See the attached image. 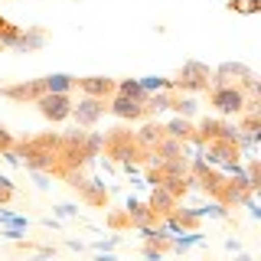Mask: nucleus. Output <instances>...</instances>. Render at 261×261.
Returning <instances> with one entry per match:
<instances>
[{
  "label": "nucleus",
  "instance_id": "1",
  "mask_svg": "<svg viewBox=\"0 0 261 261\" xmlns=\"http://www.w3.org/2000/svg\"><path fill=\"white\" fill-rule=\"evenodd\" d=\"M98 153H101V134H92L88 127L72 130V134H59V153H56L53 176L65 179L75 170H85V163H92Z\"/></svg>",
  "mask_w": 261,
  "mask_h": 261
},
{
  "label": "nucleus",
  "instance_id": "2",
  "mask_svg": "<svg viewBox=\"0 0 261 261\" xmlns=\"http://www.w3.org/2000/svg\"><path fill=\"white\" fill-rule=\"evenodd\" d=\"M101 153L111 163L124 167V170H134V167L150 163V153L141 147V141H137L134 130L124 127V124H118V127H111L108 134H101Z\"/></svg>",
  "mask_w": 261,
  "mask_h": 261
},
{
  "label": "nucleus",
  "instance_id": "3",
  "mask_svg": "<svg viewBox=\"0 0 261 261\" xmlns=\"http://www.w3.org/2000/svg\"><path fill=\"white\" fill-rule=\"evenodd\" d=\"M10 153L27 170H33V173H53L56 153H59V134L49 130V134H36V137H27V141H16Z\"/></svg>",
  "mask_w": 261,
  "mask_h": 261
},
{
  "label": "nucleus",
  "instance_id": "4",
  "mask_svg": "<svg viewBox=\"0 0 261 261\" xmlns=\"http://www.w3.org/2000/svg\"><path fill=\"white\" fill-rule=\"evenodd\" d=\"M212 88V72L202 62H183V69L173 79V92H209Z\"/></svg>",
  "mask_w": 261,
  "mask_h": 261
},
{
  "label": "nucleus",
  "instance_id": "5",
  "mask_svg": "<svg viewBox=\"0 0 261 261\" xmlns=\"http://www.w3.org/2000/svg\"><path fill=\"white\" fill-rule=\"evenodd\" d=\"M65 183H69L72 190L82 196V202H85V206H92V209H108V190H105V183L88 179L82 170L69 173V176H65Z\"/></svg>",
  "mask_w": 261,
  "mask_h": 261
},
{
  "label": "nucleus",
  "instance_id": "6",
  "mask_svg": "<svg viewBox=\"0 0 261 261\" xmlns=\"http://www.w3.org/2000/svg\"><path fill=\"white\" fill-rule=\"evenodd\" d=\"M36 111L43 114L46 121H53V124H62V121H69V114H72V98H69V92H43L36 98Z\"/></svg>",
  "mask_w": 261,
  "mask_h": 261
},
{
  "label": "nucleus",
  "instance_id": "7",
  "mask_svg": "<svg viewBox=\"0 0 261 261\" xmlns=\"http://www.w3.org/2000/svg\"><path fill=\"white\" fill-rule=\"evenodd\" d=\"M245 98L248 95H245L239 85H232V82H228V85H212L209 88V105L219 114H242L245 111Z\"/></svg>",
  "mask_w": 261,
  "mask_h": 261
},
{
  "label": "nucleus",
  "instance_id": "8",
  "mask_svg": "<svg viewBox=\"0 0 261 261\" xmlns=\"http://www.w3.org/2000/svg\"><path fill=\"white\" fill-rule=\"evenodd\" d=\"M108 111L114 114V118H121V121H147L157 108H153L150 101H137V98H127V95L114 92L108 98Z\"/></svg>",
  "mask_w": 261,
  "mask_h": 261
},
{
  "label": "nucleus",
  "instance_id": "9",
  "mask_svg": "<svg viewBox=\"0 0 261 261\" xmlns=\"http://www.w3.org/2000/svg\"><path fill=\"white\" fill-rule=\"evenodd\" d=\"M251 186L245 183V176H242V170H235V176L232 179H225L222 183V190H219V196H216V202L219 206H255V202H251Z\"/></svg>",
  "mask_w": 261,
  "mask_h": 261
},
{
  "label": "nucleus",
  "instance_id": "10",
  "mask_svg": "<svg viewBox=\"0 0 261 261\" xmlns=\"http://www.w3.org/2000/svg\"><path fill=\"white\" fill-rule=\"evenodd\" d=\"M105 111H108V98L82 95V98H79V105H72V114H69V118L75 121L79 127H95L98 121L105 118Z\"/></svg>",
  "mask_w": 261,
  "mask_h": 261
},
{
  "label": "nucleus",
  "instance_id": "11",
  "mask_svg": "<svg viewBox=\"0 0 261 261\" xmlns=\"http://www.w3.org/2000/svg\"><path fill=\"white\" fill-rule=\"evenodd\" d=\"M209 160L219 163V167L228 170H242V144L239 141H228V137H219V141H209Z\"/></svg>",
  "mask_w": 261,
  "mask_h": 261
},
{
  "label": "nucleus",
  "instance_id": "12",
  "mask_svg": "<svg viewBox=\"0 0 261 261\" xmlns=\"http://www.w3.org/2000/svg\"><path fill=\"white\" fill-rule=\"evenodd\" d=\"M219 137H228V141H239V127L228 124L222 118H202L196 124V144H209V141H219Z\"/></svg>",
  "mask_w": 261,
  "mask_h": 261
},
{
  "label": "nucleus",
  "instance_id": "13",
  "mask_svg": "<svg viewBox=\"0 0 261 261\" xmlns=\"http://www.w3.org/2000/svg\"><path fill=\"white\" fill-rule=\"evenodd\" d=\"M186 179H190V183H196V186H199V190L206 193V196H212V199L219 196V190H222V183H225V176H222V173H216V170H209L202 160H196L193 167H190Z\"/></svg>",
  "mask_w": 261,
  "mask_h": 261
},
{
  "label": "nucleus",
  "instance_id": "14",
  "mask_svg": "<svg viewBox=\"0 0 261 261\" xmlns=\"http://www.w3.org/2000/svg\"><path fill=\"white\" fill-rule=\"evenodd\" d=\"M43 92H46V82H43V79L16 82V85H0V95L10 98V101H16V105H33Z\"/></svg>",
  "mask_w": 261,
  "mask_h": 261
},
{
  "label": "nucleus",
  "instance_id": "15",
  "mask_svg": "<svg viewBox=\"0 0 261 261\" xmlns=\"http://www.w3.org/2000/svg\"><path fill=\"white\" fill-rule=\"evenodd\" d=\"M75 88H79V95L111 98L114 88H118V79H108V75H82V79H75Z\"/></svg>",
  "mask_w": 261,
  "mask_h": 261
},
{
  "label": "nucleus",
  "instance_id": "16",
  "mask_svg": "<svg viewBox=\"0 0 261 261\" xmlns=\"http://www.w3.org/2000/svg\"><path fill=\"white\" fill-rule=\"evenodd\" d=\"M144 232H147V242H144V255H147V261H160L167 251L176 248V245L170 242V235L153 232V228H144Z\"/></svg>",
  "mask_w": 261,
  "mask_h": 261
},
{
  "label": "nucleus",
  "instance_id": "17",
  "mask_svg": "<svg viewBox=\"0 0 261 261\" xmlns=\"http://www.w3.org/2000/svg\"><path fill=\"white\" fill-rule=\"evenodd\" d=\"M127 222H130V228H153V225H160V219L153 216L150 212V206H147V202H134L130 199L127 202Z\"/></svg>",
  "mask_w": 261,
  "mask_h": 261
},
{
  "label": "nucleus",
  "instance_id": "18",
  "mask_svg": "<svg viewBox=\"0 0 261 261\" xmlns=\"http://www.w3.org/2000/svg\"><path fill=\"white\" fill-rule=\"evenodd\" d=\"M147 206H150V212H153V216H157L160 222H163V219H167L170 212H173V209L179 206V199H173V196H170L167 190H163V186H153V193H150V202H147Z\"/></svg>",
  "mask_w": 261,
  "mask_h": 261
},
{
  "label": "nucleus",
  "instance_id": "19",
  "mask_svg": "<svg viewBox=\"0 0 261 261\" xmlns=\"http://www.w3.org/2000/svg\"><path fill=\"white\" fill-rule=\"evenodd\" d=\"M163 222H170L173 228H183V232H199V225H202V219H199V212H190V209H173Z\"/></svg>",
  "mask_w": 261,
  "mask_h": 261
},
{
  "label": "nucleus",
  "instance_id": "20",
  "mask_svg": "<svg viewBox=\"0 0 261 261\" xmlns=\"http://www.w3.org/2000/svg\"><path fill=\"white\" fill-rule=\"evenodd\" d=\"M163 130H167V137H176V141H183V144H196V124L190 118L170 121V124H163Z\"/></svg>",
  "mask_w": 261,
  "mask_h": 261
},
{
  "label": "nucleus",
  "instance_id": "21",
  "mask_svg": "<svg viewBox=\"0 0 261 261\" xmlns=\"http://www.w3.org/2000/svg\"><path fill=\"white\" fill-rule=\"evenodd\" d=\"M134 134H137V141H141L144 150H150L157 141H163V137H167V130H163L160 121H147V124H144L141 130H134Z\"/></svg>",
  "mask_w": 261,
  "mask_h": 261
},
{
  "label": "nucleus",
  "instance_id": "22",
  "mask_svg": "<svg viewBox=\"0 0 261 261\" xmlns=\"http://www.w3.org/2000/svg\"><path fill=\"white\" fill-rule=\"evenodd\" d=\"M163 108H173V111H179V118H190V114H196V101L176 95V92H167V105Z\"/></svg>",
  "mask_w": 261,
  "mask_h": 261
},
{
  "label": "nucleus",
  "instance_id": "23",
  "mask_svg": "<svg viewBox=\"0 0 261 261\" xmlns=\"http://www.w3.org/2000/svg\"><path fill=\"white\" fill-rule=\"evenodd\" d=\"M239 130H245V137H248V141H258L261 114H258V111H242V118H239Z\"/></svg>",
  "mask_w": 261,
  "mask_h": 261
},
{
  "label": "nucleus",
  "instance_id": "24",
  "mask_svg": "<svg viewBox=\"0 0 261 261\" xmlns=\"http://www.w3.org/2000/svg\"><path fill=\"white\" fill-rule=\"evenodd\" d=\"M43 43H46L43 33H39V30H30V33H20V39L13 43V49H16V53H33V49H39Z\"/></svg>",
  "mask_w": 261,
  "mask_h": 261
},
{
  "label": "nucleus",
  "instance_id": "25",
  "mask_svg": "<svg viewBox=\"0 0 261 261\" xmlns=\"http://www.w3.org/2000/svg\"><path fill=\"white\" fill-rule=\"evenodd\" d=\"M118 95H127V98H137V101H147L150 98V92L141 85V82H134V79H124V82H118V88H114Z\"/></svg>",
  "mask_w": 261,
  "mask_h": 261
},
{
  "label": "nucleus",
  "instance_id": "26",
  "mask_svg": "<svg viewBox=\"0 0 261 261\" xmlns=\"http://www.w3.org/2000/svg\"><path fill=\"white\" fill-rule=\"evenodd\" d=\"M20 27H13L10 20H4V16H0V49H13V43L16 39H20Z\"/></svg>",
  "mask_w": 261,
  "mask_h": 261
},
{
  "label": "nucleus",
  "instance_id": "27",
  "mask_svg": "<svg viewBox=\"0 0 261 261\" xmlns=\"http://www.w3.org/2000/svg\"><path fill=\"white\" fill-rule=\"evenodd\" d=\"M46 92H69L75 88V75H46Z\"/></svg>",
  "mask_w": 261,
  "mask_h": 261
},
{
  "label": "nucleus",
  "instance_id": "28",
  "mask_svg": "<svg viewBox=\"0 0 261 261\" xmlns=\"http://www.w3.org/2000/svg\"><path fill=\"white\" fill-rule=\"evenodd\" d=\"M245 183H248L251 190H258V186H261V163L258 160L248 163V176H245Z\"/></svg>",
  "mask_w": 261,
  "mask_h": 261
},
{
  "label": "nucleus",
  "instance_id": "29",
  "mask_svg": "<svg viewBox=\"0 0 261 261\" xmlns=\"http://www.w3.org/2000/svg\"><path fill=\"white\" fill-rule=\"evenodd\" d=\"M13 144H16V137H13L10 130L4 127V124H0V157H4V153H10V150H13Z\"/></svg>",
  "mask_w": 261,
  "mask_h": 261
},
{
  "label": "nucleus",
  "instance_id": "30",
  "mask_svg": "<svg viewBox=\"0 0 261 261\" xmlns=\"http://www.w3.org/2000/svg\"><path fill=\"white\" fill-rule=\"evenodd\" d=\"M7 202H13V183L7 176H0V206H7Z\"/></svg>",
  "mask_w": 261,
  "mask_h": 261
},
{
  "label": "nucleus",
  "instance_id": "31",
  "mask_svg": "<svg viewBox=\"0 0 261 261\" xmlns=\"http://www.w3.org/2000/svg\"><path fill=\"white\" fill-rule=\"evenodd\" d=\"M228 7H232V10H245V13H258V0H232V4H228Z\"/></svg>",
  "mask_w": 261,
  "mask_h": 261
},
{
  "label": "nucleus",
  "instance_id": "32",
  "mask_svg": "<svg viewBox=\"0 0 261 261\" xmlns=\"http://www.w3.org/2000/svg\"><path fill=\"white\" fill-rule=\"evenodd\" d=\"M108 222H111V228H124V225H130V222H127V212H124V216H108Z\"/></svg>",
  "mask_w": 261,
  "mask_h": 261
}]
</instances>
